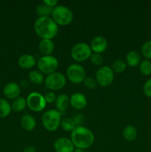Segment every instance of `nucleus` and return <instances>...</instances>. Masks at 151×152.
Returning a JSON list of instances; mask_svg holds the SVG:
<instances>
[{
  "mask_svg": "<svg viewBox=\"0 0 151 152\" xmlns=\"http://www.w3.org/2000/svg\"><path fill=\"white\" fill-rule=\"evenodd\" d=\"M70 140L74 147L80 150L90 148L95 142V135L88 128L77 126L70 134Z\"/></svg>",
  "mask_w": 151,
  "mask_h": 152,
  "instance_id": "1",
  "label": "nucleus"
},
{
  "mask_svg": "<svg viewBox=\"0 0 151 152\" xmlns=\"http://www.w3.org/2000/svg\"><path fill=\"white\" fill-rule=\"evenodd\" d=\"M33 28L36 34L41 39H53L59 32V26L51 16L38 17Z\"/></svg>",
  "mask_w": 151,
  "mask_h": 152,
  "instance_id": "2",
  "label": "nucleus"
},
{
  "mask_svg": "<svg viewBox=\"0 0 151 152\" xmlns=\"http://www.w3.org/2000/svg\"><path fill=\"white\" fill-rule=\"evenodd\" d=\"M51 18L58 26H67L72 22L73 13L69 7L65 5H57L53 9Z\"/></svg>",
  "mask_w": 151,
  "mask_h": 152,
  "instance_id": "3",
  "label": "nucleus"
},
{
  "mask_svg": "<svg viewBox=\"0 0 151 152\" xmlns=\"http://www.w3.org/2000/svg\"><path fill=\"white\" fill-rule=\"evenodd\" d=\"M62 114L56 109L45 111L41 117V123L44 129L48 132H55L60 126Z\"/></svg>",
  "mask_w": 151,
  "mask_h": 152,
  "instance_id": "4",
  "label": "nucleus"
},
{
  "mask_svg": "<svg viewBox=\"0 0 151 152\" xmlns=\"http://www.w3.org/2000/svg\"><path fill=\"white\" fill-rule=\"evenodd\" d=\"M37 67L40 72L43 74H51L56 72L59 68V61L55 56H42L37 62Z\"/></svg>",
  "mask_w": 151,
  "mask_h": 152,
  "instance_id": "5",
  "label": "nucleus"
},
{
  "mask_svg": "<svg viewBox=\"0 0 151 152\" xmlns=\"http://www.w3.org/2000/svg\"><path fill=\"white\" fill-rule=\"evenodd\" d=\"M67 83L66 77L62 73L56 72L49 74L44 79V85L50 91L62 90Z\"/></svg>",
  "mask_w": 151,
  "mask_h": 152,
  "instance_id": "6",
  "label": "nucleus"
},
{
  "mask_svg": "<svg viewBox=\"0 0 151 152\" xmlns=\"http://www.w3.org/2000/svg\"><path fill=\"white\" fill-rule=\"evenodd\" d=\"M90 45L85 42H79L76 44L70 50V56L76 62H81L90 59L92 54Z\"/></svg>",
  "mask_w": 151,
  "mask_h": 152,
  "instance_id": "7",
  "label": "nucleus"
},
{
  "mask_svg": "<svg viewBox=\"0 0 151 152\" xmlns=\"http://www.w3.org/2000/svg\"><path fill=\"white\" fill-rule=\"evenodd\" d=\"M115 73L111 67L107 65L101 66L96 73V80L102 87H107L110 86L114 80Z\"/></svg>",
  "mask_w": 151,
  "mask_h": 152,
  "instance_id": "8",
  "label": "nucleus"
},
{
  "mask_svg": "<svg viewBox=\"0 0 151 152\" xmlns=\"http://www.w3.org/2000/svg\"><path fill=\"white\" fill-rule=\"evenodd\" d=\"M27 107L34 112H40L45 108L47 105L44 95L38 92H31L26 99Z\"/></svg>",
  "mask_w": 151,
  "mask_h": 152,
  "instance_id": "9",
  "label": "nucleus"
},
{
  "mask_svg": "<svg viewBox=\"0 0 151 152\" xmlns=\"http://www.w3.org/2000/svg\"><path fill=\"white\" fill-rule=\"evenodd\" d=\"M67 78L73 84H80L86 78V71L79 64L74 63L70 65L66 71Z\"/></svg>",
  "mask_w": 151,
  "mask_h": 152,
  "instance_id": "10",
  "label": "nucleus"
},
{
  "mask_svg": "<svg viewBox=\"0 0 151 152\" xmlns=\"http://www.w3.org/2000/svg\"><path fill=\"white\" fill-rule=\"evenodd\" d=\"M53 148L56 152H74L75 147L70 139L59 137L55 140Z\"/></svg>",
  "mask_w": 151,
  "mask_h": 152,
  "instance_id": "11",
  "label": "nucleus"
},
{
  "mask_svg": "<svg viewBox=\"0 0 151 152\" xmlns=\"http://www.w3.org/2000/svg\"><path fill=\"white\" fill-rule=\"evenodd\" d=\"M87 99L85 95L80 92L73 94L70 97V105L76 110H82L87 106Z\"/></svg>",
  "mask_w": 151,
  "mask_h": 152,
  "instance_id": "12",
  "label": "nucleus"
},
{
  "mask_svg": "<svg viewBox=\"0 0 151 152\" xmlns=\"http://www.w3.org/2000/svg\"><path fill=\"white\" fill-rule=\"evenodd\" d=\"M108 46L107 40L102 36H96L91 40L90 47L93 53H102L106 50Z\"/></svg>",
  "mask_w": 151,
  "mask_h": 152,
  "instance_id": "13",
  "label": "nucleus"
},
{
  "mask_svg": "<svg viewBox=\"0 0 151 152\" xmlns=\"http://www.w3.org/2000/svg\"><path fill=\"white\" fill-rule=\"evenodd\" d=\"M3 94L9 99H15L19 97L21 94V87L16 83H9L4 86Z\"/></svg>",
  "mask_w": 151,
  "mask_h": 152,
  "instance_id": "14",
  "label": "nucleus"
},
{
  "mask_svg": "<svg viewBox=\"0 0 151 152\" xmlns=\"http://www.w3.org/2000/svg\"><path fill=\"white\" fill-rule=\"evenodd\" d=\"M70 105V97L66 94H61L58 95L55 102L56 109L62 114L67 111Z\"/></svg>",
  "mask_w": 151,
  "mask_h": 152,
  "instance_id": "15",
  "label": "nucleus"
},
{
  "mask_svg": "<svg viewBox=\"0 0 151 152\" xmlns=\"http://www.w3.org/2000/svg\"><path fill=\"white\" fill-rule=\"evenodd\" d=\"M36 63V62L35 57L28 53L22 55L18 59V65L22 69H31L35 66Z\"/></svg>",
  "mask_w": 151,
  "mask_h": 152,
  "instance_id": "16",
  "label": "nucleus"
},
{
  "mask_svg": "<svg viewBox=\"0 0 151 152\" xmlns=\"http://www.w3.org/2000/svg\"><path fill=\"white\" fill-rule=\"evenodd\" d=\"M55 49V45L52 39H41L38 44V50L43 56H50Z\"/></svg>",
  "mask_w": 151,
  "mask_h": 152,
  "instance_id": "17",
  "label": "nucleus"
},
{
  "mask_svg": "<svg viewBox=\"0 0 151 152\" xmlns=\"http://www.w3.org/2000/svg\"><path fill=\"white\" fill-rule=\"evenodd\" d=\"M20 124L22 129L26 132H31L36 126V121L33 116L25 114L21 117Z\"/></svg>",
  "mask_w": 151,
  "mask_h": 152,
  "instance_id": "18",
  "label": "nucleus"
},
{
  "mask_svg": "<svg viewBox=\"0 0 151 152\" xmlns=\"http://www.w3.org/2000/svg\"><path fill=\"white\" fill-rule=\"evenodd\" d=\"M126 64L131 68H135L141 63V54L137 50H130L126 55Z\"/></svg>",
  "mask_w": 151,
  "mask_h": 152,
  "instance_id": "19",
  "label": "nucleus"
},
{
  "mask_svg": "<svg viewBox=\"0 0 151 152\" xmlns=\"http://www.w3.org/2000/svg\"><path fill=\"white\" fill-rule=\"evenodd\" d=\"M122 136L126 141L133 142L136 139L138 136L137 129L135 126H132V125H128L123 130Z\"/></svg>",
  "mask_w": 151,
  "mask_h": 152,
  "instance_id": "20",
  "label": "nucleus"
},
{
  "mask_svg": "<svg viewBox=\"0 0 151 152\" xmlns=\"http://www.w3.org/2000/svg\"><path fill=\"white\" fill-rule=\"evenodd\" d=\"M30 82L34 85H41L44 83V75L38 70H32L28 74Z\"/></svg>",
  "mask_w": 151,
  "mask_h": 152,
  "instance_id": "21",
  "label": "nucleus"
},
{
  "mask_svg": "<svg viewBox=\"0 0 151 152\" xmlns=\"http://www.w3.org/2000/svg\"><path fill=\"white\" fill-rule=\"evenodd\" d=\"M27 107L26 99L22 96H19L16 99H13L11 104V109L16 112H21L25 109Z\"/></svg>",
  "mask_w": 151,
  "mask_h": 152,
  "instance_id": "22",
  "label": "nucleus"
},
{
  "mask_svg": "<svg viewBox=\"0 0 151 152\" xmlns=\"http://www.w3.org/2000/svg\"><path fill=\"white\" fill-rule=\"evenodd\" d=\"M76 125L75 120H73V118H70V117H65V118L62 119L60 123V126L64 131L70 132H72L73 129L76 127Z\"/></svg>",
  "mask_w": 151,
  "mask_h": 152,
  "instance_id": "23",
  "label": "nucleus"
},
{
  "mask_svg": "<svg viewBox=\"0 0 151 152\" xmlns=\"http://www.w3.org/2000/svg\"><path fill=\"white\" fill-rule=\"evenodd\" d=\"M11 105L6 99L0 98V118H4L10 114Z\"/></svg>",
  "mask_w": 151,
  "mask_h": 152,
  "instance_id": "24",
  "label": "nucleus"
},
{
  "mask_svg": "<svg viewBox=\"0 0 151 152\" xmlns=\"http://www.w3.org/2000/svg\"><path fill=\"white\" fill-rule=\"evenodd\" d=\"M52 7H50L49 6L46 5L45 4L42 3L41 4H38L36 9V14L38 15V17H44V16H50L53 11Z\"/></svg>",
  "mask_w": 151,
  "mask_h": 152,
  "instance_id": "25",
  "label": "nucleus"
},
{
  "mask_svg": "<svg viewBox=\"0 0 151 152\" xmlns=\"http://www.w3.org/2000/svg\"><path fill=\"white\" fill-rule=\"evenodd\" d=\"M111 68L114 73L121 74V73L125 71L126 68H127V64L124 61L121 60V59H116V60L114 61L113 65H111Z\"/></svg>",
  "mask_w": 151,
  "mask_h": 152,
  "instance_id": "26",
  "label": "nucleus"
},
{
  "mask_svg": "<svg viewBox=\"0 0 151 152\" xmlns=\"http://www.w3.org/2000/svg\"><path fill=\"white\" fill-rule=\"evenodd\" d=\"M139 71L141 74L144 76L151 74V61L149 59H144L139 64Z\"/></svg>",
  "mask_w": 151,
  "mask_h": 152,
  "instance_id": "27",
  "label": "nucleus"
},
{
  "mask_svg": "<svg viewBox=\"0 0 151 152\" xmlns=\"http://www.w3.org/2000/svg\"><path fill=\"white\" fill-rule=\"evenodd\" d=\"M141 51H142V54L146 59H151V40H148L144 43Z\"/></svg>",
  "mask_w": 151,
  "mask_h": 152,
  "instance_id": "28",
  "label": "nucleus"
},
{
  "mask_svg": "<svg viewBox=\"0 0 151 152\" xmlns=\"http://www.w3.org/2000/svg\"><path fill=\"white\" fill-rule=\"evenodd\" d=\"M90 60L96 66H100L103 64L104 58L101 53H92L91 56L90 57Z\"/></svg>",
  "mask_w": 151,
  "mask_h": 152,
  "instance_id": "29",
  "label": "nucleus"
},
{
  "mask_svg": "<svg viewBox=\"0 0 151 152\" xmlns=\"http://www.w3.org/2000/svg\"><path fill=\"white\" fill-rule=\"evenodd\" d=\"M83 84H84V86L87 88L90 89V90H93V89H95L96 88L98 83L96 82V79H93L91 77H86L84 82H83Z\"/></svg>",
  "mask_w": 151,
  "mask_h": 152,
  "instance_id": "30",
  "label": "nucleus"
},
{
  "mask_svg": "<svg viewBox=\"0 0 151 152\" xmlns=\"http://www.w3.org/2000/svg\"><path fill=\"white\" fill-rule=\"evenodd\" d=\"M57 96L56 95V94L53 91H48L44 95V98L45 99L46 102L49 104L53 103V102H56V99Z\"/></svg>",
  "mask_w": 151,
  "mask_h": 152,
  "instance_id": "31",
  "label": "nucleus"
},
{
  "mask_svg": "<svg viewBox=\"0 0 151 152\" xmlns=\"http://www.w3.org/2000/svg\"><path fill=\"white\" fill-rule=\"evenodd\" d=\"M143 92L145 96L151 98V78L147 80L144 84Z\"/></svg>",
  "mask_w": 151,
  "mask_h": 152,
  "instance_id": "32",
  "label": "nucleus"
},
{
  "mask_svg": "<svg viewBox=\"0 0 151 152\" xmlns=\"http://www.w3.org/2000/svg\"><path fill=\"white\" fill-rule=\"evenodd\" d=\"M43 3L45 4L46 5L49 6L50 7H52V8H54L56 6L58 5L57 0H44Z\"/></svg>",
  "mask_w": 151,
  "mask_h": 152,
  "instance_id": "33",
  "label": "nucleus"
},
{
  "mask_svg": "<svg viewBox=\"0 0 151 152\" xmlns=\"http://www.w3.org/2000/svg\"><path fill=\"white\" fill-rule=\"evenodd\" d=\"M23 152H36V148L33 145H29L24 149Z\"/></svg>",
  "mask_w": 151,
  "mask_h": 152,
  "instance_id": "34",
  "label": "nucleus"
}]
</instances>
